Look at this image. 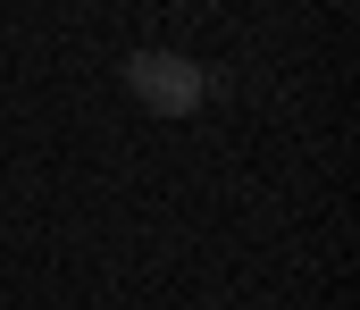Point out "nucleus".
Instances as JSON below:
<instances>
[{
	"label": "nucleus",
	"instance_id": "obj_1",
	"mask_svg": "<svg viewBox=\"0 0 360 310\" xmlns=\"http://www.w3.org/2000/svg\"><path fill=\"white\" fill-rule=\"evenodd\" d=\"M126 93L151 109V117H193V109L210 101V76L184 51H134L126 59Z\"/></svg>",
	"mask_w": 360,
	"mask_h": 310
}]
</instances>
